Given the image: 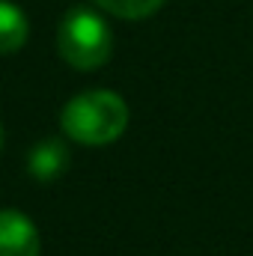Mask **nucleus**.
<instances>
[{"instance_id": "2", "label": "nucleus", "mask_w": 253, "mask_h": 256, "mask_svg": "<svg viewBox=\"0 0 253 256\" xmlns=\"http://www.w3.org/2000/svg\"><path fill=\"white\" fill-rule=\"evenodd\" d=\"M57 54L78 72L102 68L114 54V33L108 21L84 6L68 9L57 27Z\"/></svg>"}, {"instance_id": "6", "label": "nucleus", "mask_w": 253, "mask_h": 256, "mask_svg": "<svg viewBox=\"0 0 253 256\" xmlns=\"http://www.w3.org/2000/svg\"><path fill=\"white\" fill-rule=\"evenodd\" d=\"M92 3L98 9H104L108 15H116V18H126V21L149 18L164 6V0H92Z\"/></svg>"}, {"instance_id": "4", "label": "nucleus", "mask_w": 253, "mask_h": 256, "mask_svg": "<svg viewBox=\"0 0 253 256\" xmlns=\"http://www.w3.org/2000/svg\"><path fill=\"white\" fill-rule=\"evenodd\" d=\"M66 167H68V149H66L60 140H54V137L36 143L30 149V155H27V173L33 179H39V182L57 179Z\"/></svg>"}, {"instance_id": "5", "label": "nucleus", "mask_w": 253, "mask_h": 256, "mask_svg": "<svg viewBox=\"0 0 253 256\" xmlns=\"http://www.w3.org/2000/svg\"><path fill=\"white\" fill-rule=\"evenodd\" d=\"M27 36H30V24H27V15L21 12V6L0 0V57L21 51Z\"/></svg>"}, {"instance_id": "3", "label": "nucleus", "mask_w": 253, "mask_h": 256, "mask_svg": "<svg viewBox=\"0 0 253 256\" xmlns=\"http://www.w3.org/2000/svg\"><path fill=\"white\" fill-rule=\"evenodd\" d=\"M0 256H39V230L18 208H0Z\"/></svg>"}, {"instance_id": "7", "label": "nucleus", "mask_w": 253, "mask_h": 256, "mask_svg": "<svg viewBox=\"0 0 253 256\" xmlns=\"http://www.w3.org/2000/svg\"><path fill=\"white\" fill-rule=\"evenodd\" d=\"M0 146H3V128H0Z\"/></svg>"}, {"instance_id": "1", "label": "nucleus", "mask_w": 253, "mask_h": 256, "mask_svg": "<svg viewBox=\"0 0 253 256\" xmlns=\"http://www.w3.org/2000/svg\"><path fill=\"white\" fill-rule=\"evenodd\" d=\"M66 137L84 146H108L128 128V104L110 90H90L74 96L60 114Z\"/></svg>"}]
</instances>
